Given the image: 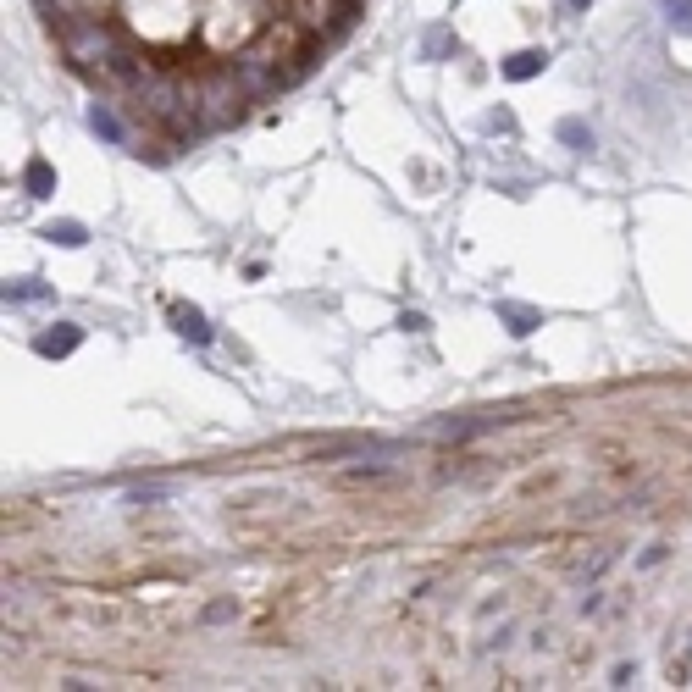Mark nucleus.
I'll return each mask as SVG.
<instances>
[{"instance_id": "obj_1", "label": "nucleus", "mask_w": 692, "mask_h": 692, "mask_svg": "<svg viewBox=\"0 0 692 692\" xmlns=\"http://www.w3.org/2000/svg\"><path fill=\"white\" fill-rule=\"evenodd\" d=\"M61 39H67V50H72L78 67H122L117 39H111L106 23H67V28H61Z\"/></svg>"}, {"instance_id": "obj_2", "label": "nucleus", "mask_w": 692, "mask_h": 692, "mask_svg": "<svg viewBox=\"0 0 692 692\" xmlns=\"http://www.w3.org/2000/svg\"><path fill=\"white\" fill-rule=\"evenodd\" d=\"M78 344H84V327L56 322V327H50V333H39V338H34V355H45V360H67Z\"/></svg>"}, {"instance_id": "obj_3", "label": "nucleus", "mask_w": 692, "mask_h": 692, "mask_svg": "<svg viewBox=\"0 0 692 692\" xmlns=\"http://www.w3.org/2000/svg\"><path fill=\"white\" fill-rule=\"evenodd\" d=\"M493 311H499V322L510 327L515 338H532L537 327H543V311H532V305H515V299H499Z\"/></svg>"}, {"instance_id": "obj_4", "label": "nucleus", "mask_w": 692, "mask_h": 692, "mask_svg": "<svg viewBox=\"0 0 692 692\" xmlns=\"http://www.w3.org/2000/svg\"><path fill=\"white\" fill-rule=\"evenodd\" d=\"M144 84V100H150V111H156V117H178V84H172V78H150V72H144L139 78Z\"/></svg>"}, {"instance_id": "obj_5", "label": "nucleus", "mask_w": 692, "mask_h": 692, "mask_svg": "<svg viewBox=\"0 0 692 692\" xmlns=\"http://www.w3.org/2000/svg\"><path fill=\"white\" fill-rule=\"evenodd\" d=\"M543 67H549V50H515V56L504 61V78H510V84H526V78H537Z\"/></svg>"}, {"instance_id": "obj_6", "label": "nucleus", "mask_w": 692, "mask_h": 692, "mask_svg": "<svg viewBox=\"0 0 692 692\" xmlns=\"http://www.w3.org/2000/svg\"><path fill=\"white\" fill-rule=\"evenodd\" d=\"M23 189H28V200H50V194H56V172H50L45 156H34L23 167Z\"/></svg>"}, {"instance_id": "obj_7", "label": "nucleus", "mask_w": 692, "mask_h": 692, "mask_svg": "<svg viewBox=\"0 0 692 692\" xmlns=\"http://www.w3.org/2000/svg\"><path fill=\"white\" fill-rule=\"evenodd\" d=\"M172 322H178V333L189 338V344H211V322H205V311H194V305H178V311H172Z\"/></svg>"}, {"instance_id": "obj_8", "label": "nucleus", "mask_w": 692, "mask_h": 692, "mask_svg": "<svg viewBox=\"0 0 692 692\" xmlns=\"http://www.w3.org/2000/svg\"><path fill=\"white\" fill-rule=\"evenodd\" d=\"M89 128H95L106 144H122V139H128V128L117 122V111H111V106H100V100L89 106Z\"/></svg>"}, {"instance_id": "obj_9", "label": "nucleus", "mask_w": 692, "mask_h": 692, "mask_svg": "<svg viewBox=\"0 0 692 692\" xmlns=\"http://www.w3.org/2000/svg\"><path fill=\"white\" fill-rule=\"evenodd\" d=\"M560 144H565V150H576V156H587V150H593V128H587L582 117H565L560 122Z\"/></svg>"}, {"instance_id": "obj_10", "label": "nucleus", "mask_w": 692, "mask_h": 692, "mask_svg": "<svg viewBox=\"0 0 692 692\" xmlns=\"http://www.w3.org/2000/svg\"><path fill=\"white\" fill-rule=\"evenodd\" d=\"M39 299H50V288L39 283V277H17V283H6V305H39Z\"/></svg>"}, {"instance_id": "obj_11", "label": "nucleus", "mask_w": 692, "mask_h": 692, "mask_svg": "<svg viewBox=\"0 0 692 692\" xmlns=\"http://www.w3.org/2000/svg\"><path fill=\"white\" fill-rule=\"evenodd\" d=\"M45 239L61 244V250H78V244H89V227H84V222H50V227H45Z\"/></svg>"}, {"instance_id": "obj_12", "label": "nucleus", "mask_w": 692, "mask_h": 692, "mask_svg": "<svg viewBox=\"0 0 692 692\" xmlns=\"http://www.w3.org/2000/svg\"><path fill=\"white\" fill-rule=\"evenodd\" d=\"M659 12L676 34H692V0H659Z\"/></svg>"}, {"instance_id": "obj_13", "label": "nucleus", "mask_w": 692, "mask_h": 692, "mask_svg": "<svg viewBox=\"0 0 692 692\" xmlns=\"http://www.w3.org/2000/svg\"><path fill=\"white\" fill-rule=\"evenodd\" d=\"M239 615V604H227V598H216L211 609H205V626H222V621H233Z\"/></svg>"}, {"instance_id": "obj_14", "label": "nucleus", "mask_w": 692, "mask_h": 692, "mask_svg": "<svg viewBox=\"0 0 692 692\" xmlns=\"http://www.w3.org/2000/svg\"><path fill=\"white\" fill-rule=\"evenodd\" d=\"M449 45H454V34H449V28H432V34H427V61H438Z\"/></svg>"}, {"instance_id": "obj_15", "label": "nucleus", "mask_w": 692, "mask_h": 692, "mask_svg": "<svg viewBox=\"0 0 692 692\" xmlns=\"http://www.w3.org/2000/svg\"><path fill=\"white\" fill-rule=\"evenodd\" d=\"M665 554H670V543H648L637 565H643V571H654V565H665Z\"/></svg>"}, {"instance_id": "obj_16", "label": "nucleus", "mask_w": 692, "mask_h": 692, "mask_svg": "<svg viewBox=\"0 0 692 692\" xmlns=\"http://www.w3.org/2000/svg\"><path fill=\"white\" fill-rule=\"evenodd\" d=\"M399 327H405V333H427V316H421V311H405V316H399Z\"/></svg>"}, {"instance_id": "obj_17", "label": "nucleus", "mask_w": 692, "mask_h": 692, "mask_svg": "<svg viewBox=\"0 0 692 692\" xmlns=\"http://www.w3.org/2000/svg\"><path fill=\"white\" fill-rule=\"evenodd\" d=\"M637 681V665H615V676H609V687H632Z\"/></svg>"}, {"instance_id": "obj_18", "label": "nucleus", "mask_w": 692, "mask_h": 692, "mask_svg": "<svg viewBox=\"0 0 692 692\" xmlns=\"http://www.w3.org/2000/svg\"><path fill=\"white\" fill-rule=\"evenodd\" d=\"M565 6H571V12H587V0H565Z\"/></svg>"}]
</instances>
